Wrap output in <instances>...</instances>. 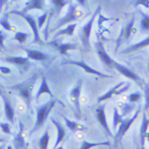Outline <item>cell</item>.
Masks as SVG:
<instances>
[{
  "instance_id": "6da1fadb",
  "label": "cell",
  "mask_w": 149,
  "mask_h": 149,
  "mask_svg": "<svg viewBox=\"0 0 149 149\" xmlns=\"http://www.w3.org/2000/svg\"><path fill=\"white\" fill-rule=\"evenodd\" d=\"M56 100H51L42 105L40 106L39 107L37 108L36 122L33 129L31 130L29 135H32V133L36 132L43 127L46 122L52 109L54 108Z\"/></svg>"
},
{
  "instance_id": "7a4b0ae2",
  "label": "cell",
  "mask_w": 149,
  "mask_h": 149,
  "mask_svg": "<svg viewBox=\"0 0 149 149\" xmlns=\"http://www.w3.org/2000/svg\"><path fill=\"white\" fill-rule=\"evenodd\" d=\"M37 79L38 76L36 74H33L31 77L24 81L22 83L14 86L11 88V89L17 90L19 92L20 95L24 100L28 107H29L31 105L32 91Z\"/></svg>"
},
{
  "instance_id": "3957f363",
  "label": "cell",
  "mask_w": 149,
  "mask_h": 149,
  "mask_svg": "<svg viewBox=\"0 0 149 149\" xmlns=\"http://www.w3.org/2000/svg\"><path fill=\"white\" fill-rule=\"evenodd\" d=\"M101 10V7L99 6L94 12L93 15L91 18V19L88 21V22L85 24L79 32V37L80 40L83 43V46L86 50H88L90 47V35L93 28V25L94 22V20L97 17V15L100 13Z\"/></svg>"
},
{
  "instance_id": "277c9868",
  "label": "cell",
  "mask_w": 149,
  "mask_h": 149,
  "mask_svg": "<svg viewBox=\"0 0 149 149\" xmlns=\"http://www.w3.org/2000/svg\"><path fill=\"white\" fill-rule=\"evenodd\" d=\"M77 6L76 4H70L67 13L61 19L59 20L58 23L56 26V27L52 30V32L57 30L63 25L76 21L81 17L83 15V13L77 10Z\"/></svg>"
},
{
  "instance_id": "5b68a950",
  "label": "cell",
  "mask_w": 149,
  "mask_h": 149,
  "mask_svg": "<svg viewBox=\"0 0 149 149\" xmlns=\"http://www.w3.org/2000/svg\"><path fill=\"white\" fill-rule=\"evenodd\" d=\"M140 111H141V107H140L138 108V109L136 111V112H135L134 115L131 118L123 119V120L120 123V125L119 127V129H118V132H116V133L115 134V135L114 136L115 144L117 143L118 142V141L122 139V138L124 136V135L127 132V130H129V129L130 128V127L131 126L132 123L134 122V121L137 118L139 113L140 112Z\"/></svg>"
},
{
  "instance_id": "8992f818",
  "label": "cell",
  "mask_w": 149,
  "mask_h": 149,
  "mask_svg": "<svg viewBox=\"0 0 149 149\" xmlns=\"http://www.w3.org/2000/svg\"><path fill=\"white\" fill-rule=\"evenodd\" d=\"M10 13L12 14H17L19 16H21L22 17H23L28 23V24L30 25L33 32V35H34V40H33V42L36 43H38L40 45H42L44 44L43 42L41 40L40 36H39V31H38V24L35 21V19L33 18V17H32L30 15L27 14L26 13H25L22 11H12L10 12Z\"/></svg>"
},
{
  "instance_id": "52a82bcc",
  "label": "cell",
  "mask_w": 149,
  "mask_h": 149,
  "mask_svg": "<svg viewBox=\"0 0 149 149\" xmlns=\"http://www.w3.org/2000/svg\"><path fill=\"white\" fill-rule=\"evenodd\" d=\"M134 23V17H133L132 19V20L129 22V24L123 27L120 33V35L116 40V48H115V52L117 51L118 48L119 47L120 45L123 42H126L130 38V36L134 34L136 29L133 28V25Z\"/></svg>"
},
{
  "instance_id": "ba28073f",
  "label": "cell",
  "mask_w": 149,
  "mask_h": 149,
  "mask_svg": "<svg viewBox=\"0 0 149 149\" xmlns=\"http://www.w3.org/2000/svg\"><path fill=\"white\" fill-rule=\"evenodd\" d=\"M83 81L81 80H79L77 85L73 88L70 93V98L73 102L76 108V116H80L81 107H80V95L82 88Z\"/></svg>"
},
{
  "instance_id": "9c48e42d",
  "label": "cell",
  "mask_w": 149,
  "mask_h": 149,
  "mask_svg": "<svg viewBox=\"0 0 149 149\" xmlns=\"http://www.w3.org/2000/svg\"><path fill=\"white\" fill-rule=\"evenodd\" d=\"M95 48L97 53L101 60L108 67L113 66L114 60L111 58L106 52L104 45L101 41L99 40L95 43Z\"/></svg>"
},
{
  "instance_id": "30bf717a",
  "label": "cell",
  "mask_w": 149,
  "mask_h": 149,
  "mask_svg": "<svg viewBox=\"0 0 149 149\" xmlns=\"http://www.w3.org/2000/svg\"><path fill=\"white\" fill-rule=\"evenodd\" d=\"M63 64H74L76 65H78L81 68H83L86 72L91 73V74H95L97 76H98L100 77H102L104 78H111L113 77L112 76H109V75H107V74H105L104 73H102L98 71L95 70V69L93 68L92 67H90L89 65H88L86 63H84L83 61H74V60H69V61H64L63 62Z\"/></svg>"
},
{
  "instance_id": "8fae6325",
  "label": "cell",
  "mask_w": 149,
  "mask_h": 149,
  "mask_svg": "<svg viewBox=\"0 0 149 149\" xmlns=\"http://www.w3.org/2000/svg\"><path fill=\"white\" fill-rule=\"evenodd\" d=\"M105 104H103V105L100 106L97 109V110H96L97 118V119L98 120L99 122L101 125V126L103 127V128L105 130L107 134H108L109 136H112V133L109 127L107 121L105 112Z\"/></svg>"
},
{
  "instance_id": "7c38bea8",
  "label": "cell",
  "mask_w": 149,
  "mask_h": 149,
  "mask_svg": "<svg viewBox=\"0 0 149 149\" xmlns=\"http://www.w3.org/2000/svg\"><path fill=\"white\" fill-rule=\"evenodd\" d=\"M25 130V126L22 122H19V129L17 134V135L14 137L13 140V144L15 149H22L25 146V139L24 134V132Z\"/></svg>"
},
{
  "instance_id": "4fadbf2b",
  "label": "cell",
  "mask_w": 149,
  "mask_h": 149,
  "mask_svg": "<svg viewBox=\"0 0 149 149\" xmlns=\"http://www.w3.org/2000/svg\"><path fill=\"white\" fill-rule=\"evenodd\" d=\"M50 120L52 122V123L54 124V125L56 126V127L57 129V131L56 140L54 146L52 148V149H56V148L60 146V143L62 142V141L64 139V137L65 136V130L64 128V127L62 126V125H61V123L57 121L52 117L50 118Z\"/></svg>"
},
{
  "instance_id": "5bb4252c",
  "label": "cell",
  "mask_w": 149,
  "mask_h": 149,
  "mask_svg": "<svg viewBox=\"0 0 149 149\" xmlns=\"http://www.w3.org/2000/svg\"><path fill=\"white\" fill-rule=\"evenodd\" d=\"M4 104V111L5 114L7 119L9 120L13 125L14 124V116H15V111L14 109L10 102V101L6 97L2 95Z\"/></svg>"
},
{
  "instance_id": "9a60e30c",
  "label": "cell",
  "mask_w": 149,
  "mask_h": 149,
  "mask_svg": "<svg viewBox=\"0 0 149 149\" xmlns=\"http://www.w3.org/2000/svg\"><path fill=\"white\" fill-rule=\"evenodd\" d=\"M113 66L116 68V70L119 72L122 73L123 75L125 76V77H126L129 79H130L136 81L140 80L139 77L136 75L135 73H134L133 72H132V71L129 70L127 67L123 66V65L119 64L118 63H117L115 61L113 62Z\"/></svg>"
},
{
  "instance_id": "2e32d148",
  "label": "cell",
  "mask_w": 149,
  "mask_h": 149,
  "mask_svg": "<svg viewBox=\"0 0 149 149\" xmlns=\"http://www.w3.org/2000/svg\"><path fill=\"white\" fill-rule=\"evenodd\" d=\"M148 125H149V119L147 118L146 115V112H144L143 115L141 125L140 129V142H141V147L144 146L145 140H146V135L147 133V131Z\"/></svg>"
},
{
  "instance_id": "e0dca14e",
  "label": "cell",
  "mask_w": 149,
  "mask_h": 149,
  "mask_svg": "<svg viewBox=\"0 0 149 149\" xmlns=\"http://www.w3.org/2000/svg\"><path fill=\"white\" fill-rule=\"evenodd\" d=\"M26 52L28 57L35 60H44L47 58V56L40 51L29 49H24Z\"/></svg>"
},
{
  "instance_id": "ac0fdd59",
  "label": "cell",
  "mask_w": 149,
  "mask_h": 149,
  "mask_svg": "<svg viewBox=\"0 0 149 149\" xmlns=\"http://www.w3.org/2000/svg\"><path fill=\"white\" fill-rule=\"evenodd\" d=\"M148 45H149V37L143 40L140 42L137 43V44L133 45L126 48V49H125L122 52H121L120 53L126 54V53H131L133 52H135L139 49H141L143 47L147 46Z\"/></svg>"
},
{
  "instance_id": "d6986e66",
  "label": "cell",
  "mask_w": 149,
  "mask_h": 149,
  "mask_svg": "<svg viewBox=\"0 0 149 149\" xmlns=\"http://www.w3.org/2000/svg\"><path fill=\"white\" fill-rule=\"evenodd\" d=\"M62 116L65 121L66 126L69 128V129L72 132H75L77 131H81L85 129L86 127L84 126V125L80 124L78 122L75 121L70 120L67 118H66L64 115H63Z\"/></svg>"
},
{
  "instance_id": "ffe728a7",
  "label": "cell",
  "mask_w": 149,
  "mask_h": 149,
  "mask_svg": "<svg viewBox=\"0 0 149 149\" xmlns=\"http://www.w3.org/2000/svg\"><path fill=\"white\" fill-rule=\"evenodd\" d=\"M43 1L42 0H31L26 3V6L23 10L22 12L26 13L27 11L33 10L38 9L43 10Z\"/></svg>"
},
{
  "instance_id": "44dd1931",
  "label": "cell",
  "mask_w": 149,
  "mask_h": 149,
  "mask_svg": "<svg viewBox=\"0 0 149 149\" xmlns=\"http://www.w3.org/2000/svg\"><path fill=\"white\" fill-rule=\"evenodd\" d=\"M118 105L121 110V115L122 117L126 116L132 112L135 107V105L133 103L123 102H119Z\"/></svg>"
},
{
  "instance_id": "7402d4cb",
  "label": "cell",
  "mask_w": 149,
  "mask_h": 149,
  "mask_svg": "<svg viewBox=\"0 0 149 149\" xmlns=\"http://www.w3.org/2000/svg\"><path fill=\"white\" fill-rule=\"evenodd\" d=\"M44 93L49 94L52 97H54L53 94H52V91H50L48 85H47V83L46 79H45V77H43L40 87V88H39V90H38V93H36V100L38 101V99L39 98V97H40V95L42 94H44Z\"/></svg>"
},
{
  "instance_id": "603a6c76",
  "label": "cell",
  "mask_w": 149,
  "mask_h": 149,
  "mask_svg": "<svg viewBox=\"0 0 149 149\" xmlns=\"http://www.w3.org/2000/svg\"><path fill=\"white\" fill-rule=\"evenodd\" d=\"M50 139V134L49 129H46L39 141V147L40 149H48V146Z\"/></svg>"
},
{
  "instance_id": "cb8c5ba5",
  "label": "cell",
  "mask_w": 149,
  "mask_h": 149,
  "mask_svg": "<svg viewBox=\"0 0 149 149\" xmlns=\"http://www.w3.org/2000/svg\"><path fill=\"white\" fill-rule=\"evenodd\" d=\"M77 25H78L77 23H74V24H70L65 29H63L62 30H60V31H58L54 35V37H57L58 36L63 35H69V36H72L74 34V30H75Z\"/></svg>"
},
{
  "instance_id": "d4e9b609",
  "label": "cell",
  "mask_w": 149,
  "mask_h": 149,
  "mask_svg": "<svg viewBox=\"0 0 149 149\" xmlns=\"http://www.w3.org/2000/svg\"><path fill=\"white\" fill-rule=\"evenodd\" d=\"M5 60L7 62L16 64L18 65H24L26 64L28 62V57H7L5 58Z\"/></svg>"
},
{
  "instance_id": "484cf974",
  "label": "cell",
  "mask_w": 149,
  "mask_h": 149,
  "mask_svg": "<svg viewBox=\"0 0 149 149\" xmlns=\"http://www.w3.org/2000/svg\"><path fill=\"white\" fill-rule=\"evenodd\" d=\"M125 84V82H120L119 83L118 85H116L115 87H114L113 88H112L111 90H110L108 93H107L105 94H104L102 96L98 98V102L100 103L103 101H105L106 100H108L109 98H110L113 94H114V93L115 92V91L116 90H118V88H119L122 86H123Z\"/></svg>"
},
{
  "instance_id": "4316f807",
  "label": "cell",
  "mask_w": 149,
  "mask_h": 149,
  "mask_svg": "<svg viewBox=\"0 0 149 149\" xmlns=\"http://www.w3.org/2000/svg\"><path fill=\"white\" fill-rule=\"evenodd\" d=\"M98 146H110V142L108 141L100 143H91L86 140H84L81 143L80 149H90L92 147Z\"/></svg>"
},
{
  "instance_id": "83f0119b",
  "label": "cell",
  "mask_w": 149,
  "mask_h": 149,
  "mask_svg": "<svg viewBox=\"0 0 149 149\" xmlns=\"http://www.w3.org/2000/svg\"><path fill=\"white\" fill-rule=\"evenodd\" d=\"M57 49L59 50V52L61 54H66L67 50H74L77 48L76 45L73 43H63L60 45H55Z\"/></svg>"
},
{
  "instance_id": "f1b7e54d",
  "label": "cell",
  "mask_w": 149,
  "mask_h": 149,
  "mask_svg": "<svg viewBox=\"0 0 149 149\" xmlns=\"http://www.w3.org/2000/svg\"><path fill=\"white\" fill-rule=\"evenodd\" d=\"M123 120L121 114H119L117 108H113V129L115 131L119 124H120Z\"/></svg>"
},
{
  "instance_id": "f546056e",
  "label": "cell",
  "mask_w": 149,
  "mask_h": 149,
  "mask_svg": "<svg viewBox=\"0 0 149 149\" xmlns=\"http://www.w3.org/2000/svg\"><path fill=\"white\" fill-rule=\"evenodd\" d=\"M142 16V19L140 22L141 29L143 31H149V16L141 11H139Z\"/></svg>"
},
{
  "instance_id": "4dcf8cb0",
  "label": "cell",
  "mask_w": 149,
  "mask_h": 149,
  "mask_svg": "<svg viewBox=\"0 0 149 149\" xmlns=\"http://www.w3.org/2000/svg\"><path fill=\"white\" fill-rule=\"evenodd\" d=\"M28 36H29V34L27 33H24V32H17L15 33L13 39L18 40L20 43H24L26 40Z\"/></svg>"
},
{
  "instance_id": "1f68e13d",
  "label": "cell",
  "mask_w": 149,
  "mask_h": 149,
  "mask_svg": "<svg viewBox=\"0 0 149 149\" xmlns=\"http://www.w3.org/2000/svg\"><path fill=\"white\" fill-rule=\"evenodd\" d=\"M0 127H1L3 132L6 134H12L11 126L8 123H0Z\"/></svg>"
},
{
  "instance_id": "d6a6232c",
  "label": "cell",
  "mask_w": 149,
  "mask_h": 149,
  "mask_svg": "<svg viewBox=\"0 0 149 149\" xmlns=\"http://www.w3.org/2000/svg\"><path fill=\"white\" fill-rule=\"evenodd\" d=\"M52 2L54 4L58 10L60 11L61 8H63L66 4H67L68 1H65V0H53V1H52Z\"/></svg>"
},
{
  "instance_id": "836d02e7",
  "label": "cell",
  "mask_w": 149,
  "mask_h": 149,
  "mask_svg": "<svg viewBox=\"0 0 149 149\" xmlns=\"http://www.w3.org/2000/svg\"><path fill=\"white\" fill-rule=\"evenodd\" d=\"M47 16H48V12H46L43 15L38 17L37 22H38V27L39 29L42 28V27L43 26V25H44V23L46 20V18H47Z\"/></svg>"
},
{
  "instance_id": "e575fe53",
  "label": "cell",
  "mask_w": 149,
  "mask_h": 149,
  "mask_svg": "<svg viewBox=\"0 0 149 149\" xmlns=\"http://www.w3.org/2000/svg\"><path fill=\"white\" fill-rule=\"evenodd\" d=\"M144 93H145V99H146L144 108L146 111H148L149 110V84L146 85V87L144 88Z\"/></svg>"
},
{
  "instance_id": "d590c367",
  "label": "cell",
  "mask_w": 149,
  "mask_h": 149,
  "mask_svg": "<svg viewBox=\"0 0 149 149\" xmlns=\"http://www.w3.org/2000/svg\"><path fill=\"white\" fill-rule=\"evenodd\" d=\"M0 25H1L6 30L10 31L12 29V26L8 22L7 18H3L0 19Z\"/></svg>"
},
{
  "instance_id": "8d00e7d4",
  "label": "cell",
  "mask_w": 149,
  "mask_h": 149,
  "mask_svg": "<svg viewBox=\"0 0 149 149\" xmlns=\"http://www.w3.org/2000/svg\"><path fill=\"white\" fill-rule=\"evenodd\" d=\"M141 97V94L139 92H136L133 94H131L128 97V100L130 102L134 103L138 101Z\"/></svg>"
},
{
  "instance_id": "74e56055",
  "label": "cell",
  "mask_w": 149,
  "mask_h": 149,
  "mask_svg": "<svg viewBox=\"0 0 149 149\" xmlns=\"http://www.w3.org/2000/svg\"><path fill=\"white\" fill-rule=\"evenodd\" d=\"M6 34L3 32L2 31L0 30V48L1 49H5L4 42L7 38Z\"/></svg>"
},
{
  "instance_id": "f35d334b",
  "label": "cell",
  "mask_w": 149,
  "mask_h": 149,
  "mask_svg": "<svg viewBox=\"0 0 149 149\" xmlns=\"http://www.w3.org/2000/svg\"><path fill=\"white\" fill-rule=\"evenodd\" d=\"M139 5H143L145 7L149 8V1L148 0H137L135 2V6L137 7Z\"/></svg>"
},
{
  "instance_id": "ab89813d",
  "label": "cell",
  "mask_w": 149,
  "mask_h": 149,
  "mask_svg": "<svg viewBox=\"0 0 149 149\" xmlns=\"http://www.w3.org/2000/svg\"><path fill=\"white\" fill-rule=\"evenodd\" d=\"M130 86H131V84H130L129 83H127V85H126L125 87L122 88V89H119V88H118V90H116L115 91V92L114 93V94H115V95H119V94H122V93L125 92L126 91H127V90L129 89V88L130 87Z\"/></svg>"
},
{
  "instance_id": "60d3db41",
  "label": "cell",
  "mask_w": 149,
  "mask_h": 149,
  "mask_svg": "<svg viewBox=\"0 0 149 149\" xmlns=\"http://www.w3.org/2000/svg\"><path fill=\"white\" fill-rule=\"evenodd\" d=\"M0 71L1 72L4 73V74H10L12 72L11 70L7 67H5V66H0Z\"/></svg>"
},
{
  "instance_id": "b9f144b4",
  "label": "cell",
  "mask_w": 149,
  "mask_h": 149,
  "mask_svg": "<svg viewBox=\"0 0 149 149\" xmlns=\"http://www.w3.org/2000/svg\"><path fill=\"white\" fill-rule=\"evenodd\" d=\"M7 140V137L2 136L0 134V143H4Z\"/></svg>"
},
{
  "instance_id": "7bdbcfd3",
  "label": "cell",
  "mask_w": 149,
  "mask_h": 149,
  "mask_svg": "<svg viewBox=\"0 0 149 149\" xmlns=\"http://www.w3.org/2000/svg\"><path fill=\"white\" fill-rule=\"evenodd\" d=\"M6 146H7V144H6V143H2V144H0V149H6Z\"/></svg>"
},
{
  "instance_id": "ee69618b",
  "label": "cell",
  "mask_w": 149,
  "mask_h": 149,
  "mask_svg": "<svg viewBox=\"0 0 149 149\" xmlns=\"http://www.w3.org/2000/svg\"><path fill=\"white\" fill-rule=\"evenodd\" d=\"M7 149H14V147L11 144H9L7 147Z\"/></svg>"
},
{
  "instance_id": "f6af8a7d",
  "label": "cell",
  "mask_w": 149,
  "mask_h": 149,
  "mask_svg": "<svg viewBox=\"0 0 149 149\" xmlns=\"http://www.w3.org/2000/svg\"><path fill=\"white\" fill-rule=\"evenodd\" d=\"M56 149H65V148H64L63 146L61 144V145L59 146L58 147H57V148H56Z\"/></svg>"
},
{
  "instance_id": "bcb514c9",
  "label": "cell",
  "mask_w": 149,
  "mask_h": 149,
  "mask_svg": "<svg viewBox=\"0 0 149 149\" xmlns=\"http://www.w3.org/2000/svg\"><path fill=\"white\" fill-rule=\"evenodd\" d=\"M146 139H147V141H148V143H149V132L147 133V135H146Z\"/></svg>"
},
{
  "instance_id": "7dc6e473",
  "label": "cell",
  "mask_w": 149,
  "mask_h": 149,
  "mask_svg": "<svg viewBox=\"0 0 149 149\" xmlns=\"http://www.w3.org/2000/svg\"><path fill=\"white\" fill-rule=\"evenodd\" d=\"M0 95H2V91H1V88H0Z\"/></svg>"
},
{
  "instance_id": "c3c4849f",
  "label": "cell",
  "mask_w": 149,
  "mask_h": 149,
  "mask_svg": "<svg viewBox=\"0 0 149 149\" xmlns=\"http://www.w3.org/2000/svg\"><path fill=\"white\" fill-rule=\"evenodd\" d=\"M148 72H149V63H148Z\"/></svg>"
},
{
  "instance_id": "681fc988",
  "label": "cell",
  "mask_w": 149,
  "mask_h": 149,
  "mask_svg": "<svg viewBox=\"0 0 149 149\" xmlns=\"http://www.w3.org/2000/svg\"><path fill=\"white\" fill-rule=\"evenodd\" d=\"M141 149H146V148H145V147L144 146V147H141Z\"/></svg>"
},
{
  "instance_id": "f907efd6",
  "label": "cell",
  "mask_w": 149,
  "mask_h": 149,
  "mask_svg": "<svg viewBox=\"0 0 149 149\" xmlns=\"http://www.w3.org/2000/svg\"><path fill=\"white\" fill-rule=\"evenodd\" d=\"M0 116H1V113H0Z\"/></svg>"
},
{
  "instance_id": "816d5d0a",
  "label": "cell",
  "mask_w": 149,
  "mask_h": 149,
  "mask_svg": "<svg viewBox=\"0 0 149 149\" xmlns=\"http://www.w3.org/2000/svg\"><path fill=\"white\" fill-rule=\"evenodd\" d=\"M0 106H1V105H0Z\"/></svg>"
}]
</instances>
